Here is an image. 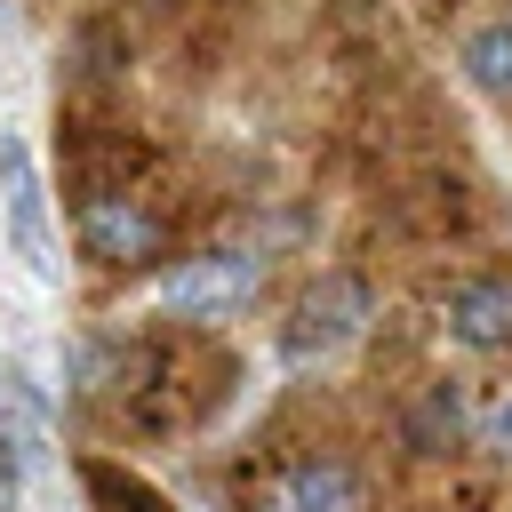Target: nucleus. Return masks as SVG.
Returning a JSON list of instances; mask_svg holds the SVG:
<instances>
[{
    "label": "nucleus",
    "instance_id": "nucleus-1",
    "mask_svg": "<svg viewBox=\"0 0 512 512\" xmlns=\"http://www.w3.org/2000/svg\"><path fill=\"white\" fill-rule=\"evenodd\" d=\"M232 384V360L216 344H184V336H136V344H80V392H112L120 424L144 440H176L192 432Z\"/></svg>",
    "mask_w": 512,
    "mask_h": 512
},
{
    "label": "nucleus",
    "instance_id": "nucleus-2",
    "mask_svg": "<svg viewBox=\"0 0 512 512\" xmlns=\"http://www.w3.org/2000/svg\"><path fill=\"white\" fill-rule=\"evenodd\" d=\"M72 232H80V256H96L104 272H144L168 256V216L136 184H80Z\"/></svg>",
    "mask_w": 512,
    "mask_h": 512
},
{
    "label": "nucleus",
    "instance_id": "nucleus-3",
    "mask_svg": "<svg viewBox=\"0 0 512 512\" xmlns=\"http://www.w3.org/2000/svg\"><path fill=\"white\" fill-rule=\"evenodd\" d=\"M368 320H376L368 280H360V272H320V280L288 304V320H280V360H288V368H328L336 352H352V344L368 336Z\"/></svg>",
    "mask_w": 512,
    "mask_h": 512
},
{
    "label": "nucleus",
    "instance_id": "nucleus-4",
    "mask_svg": "<svg viewBox=\"0 0 512 512\" xmlns=\"http://www.w3.org/2000/svg\"><path fill=\"white\" fill-rule=\"evenodd\" d=\"M248 512H368V472L336 448H304L248 488Z\"/></svg>",
    "mask_w": 512,
    "mask_h": 512
},
{
    "label": "nucleus",
    "instance_id": "nucleus-5",
    "mask_svg": "<svg viewBox=\"0 0 512 512\" xmlns=\"http://www.w3.org/2000/svg\"><path fill=\"white\" fill-rule=\"evenodd\" d=\"M256 288H264V264L248 248H200L160 272V304L192 320H232L240 304H256Z\"/></svg>",
    "mask_w": 512,
    "mask_h": 512
},
{
    "label": "nucleus",
    "instance_id": "nucleus-6",
    "mask_svg": "<svg viewBox=\"0 0 512 512\" xmlns=\"http://www.w3.org/2000/svg\"><path fill=\"white\" fill-rule=\"evenodd\" d=\"M0 216H8V248L32 264V280H56L64 256H56L48 192H40V168H32V144L24 136H0Z\"/></svg>",
    "mask_w": 512,
    "mask_h": 512
},
{
    "label": "nucleus",
    "instance_id": "nucleus-7",
    "mask_svg": "<svg viewBox=\"0 0 512 512\" xmlns=\"http://www.w3.org/2000/svg\"><path fill=\"white\" fill-rule=\"evenodd\" d=\"M440 328L464 352H512V272H464L440 296Z\"/></svg>",
    "mask_w": 512,
    "mask_h": 512
},
{
    "label": "nucleus",
    "instance_id": "nucleus-8",
    "mask_svg": "<svg viewBox=\"0 0 512 512\" xmlns=\"http://www.w3.org/2000/svg\"><path fill=\"white\" fill-rule=\"evenodd\" d=\"M464 432H472V400H464V384L432 376V384L408 392V408H400V448H408V456H456Z\"/></svg>",
    "mask_w": 512,
    "mask_h": 512
},
{
    "label": "nucleus",
    "instance_id": "nucleus-9",
    "mask_svg": "<svg viewBox=\"0 0 512 512\" xmlns=\"http://www.w3.org/2000/svg\"><path fill=\"white\" fill-rule=\"evenodd\" d=\"M80 488H88V504L96 512H176L152 480H136L128 464H112V456H80Z\"/></svg>",
    "mask_w": 512,
    "mask_h": 512
},
{
    "label": "nucleus",
    "instance_id": "nucleus-10",
    "mask_svg": "<svg viewBox=\"0 0 512 512\" xmlns=\"http://www.w3.org/2000/svg\"><path fill=\"white\" fill-rule=\"evenodd\" d=\"M0 440H8L24 464L48 456V416H40L32 384H24V368H0Z\"/></svg>",
    "mask_w": 512,
    "mask_h": 512
},
{
    "label": "nucleus",
    "instance_id": "nucleus-11",
    "mask_svg": "<svg viewBox=\"0 0 512 512\" xmlns=\"http://www.w3.org/2000/svg\"><path fill=\"white\" fill-rule=\"evenodd\" d=\"M456 64H464V80H472V88L512 96V16L472 24V32H464V48H456Z\"/></svg>",
    "mask_w": 512,
    "mask_h": 512
},
{
    "label": "nucleus",
    "instance_id": "nucleus-12",
    "mask_svg": "<svg viewBox=\"0 0 512 512\" xmlns=\"http://www.w3.org/2000/svg\"><path fill=\"white\" fill-rule=\"evenodd\" d=\"M16 480H24V456L0 440V512H16Z\"/></svg>",
    "mask_w": 512,
    "mask_h": 512
},
{
    "label": "nucleus",
    "instance_id": "nucleus-13",
    "mask_svg": "<svg viewBox=\"0 0 512 512\" xmlns=\"http://www.w3.org/2000/svg\"><path fill=\"white\" fill-rule=\"evenodd\" d=\"M488 448H496V456H512V400L488 416Z\"/></svg>",
    "mask_w": 512,
    "mask_h": 512
},
{
    "label": "nucleus",
    "instance_id": "nucleus-14",
    "mask_svg": "<svg viewBox=\"0 0 512 512\" xmlns=\"http://www.w3.org/2000/svg\"><path fill=\"white\" fill-rule=\"evenodd\" d=\"M424 512H464V504H424Z\"/></svg>",
    "mask_w": 512,
    "mask_h": 512
}]
</instances>
